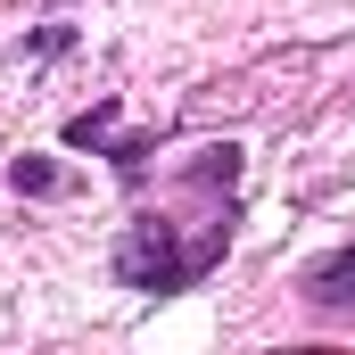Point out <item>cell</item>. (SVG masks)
I'll return each mask as SVG.
<instances>
[{
	"label": "cell",
	"mask_w": 355,
	"mask_h": 355,
	"mask_svg": "<svg viewBox=\"0 0 355 355\" xmlns=\"http://www.w3.org/2000/svg\"><path fill=\"white\" fill-rule=\"evenodd\" d=\"M314 297H331V306H347V297H355V248L322 265V281H314Z\"/></svg>",
	"instance_id": "6da1fadb"
}]
</instances>
